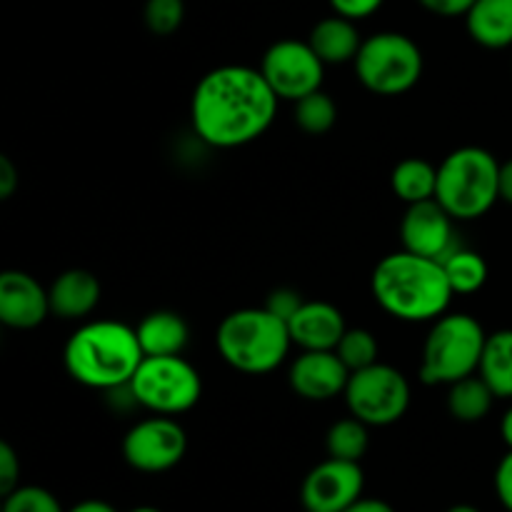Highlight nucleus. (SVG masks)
I'll return each mask as SVG.
<instances>
[{
  "instance_id": "8",
  "label": "nucleus",
  "mask_w": 512,
  "mask_h": 512,
  "mask_svg": "<svg viewBox=\"0 0 512 512\" xmlns=\"http://www.w3.org/2000/svg\"><path fill=\"white\" fill-rule=\"evenodd\" d=\"M130 398L155 415H180L195 408L203 395L198 370L180 355L143 358L128 383Z\"/></svg>"
},
{
  "instance_id": "19",
  "label": "nucleus",
  "mask_w": 512,
  "mask_h": 512,
  "mask_svg": "<svg viewBox=\"0 0 512 512\" xmlns=\"http://www.w3.org/2000/svg\"><path fill=\"white\" fill-rule=\"evenodd\" d=\"M308 43L325 65H338L355 63L363 38H360L358 28H355V20L335 13L315 23V28L310 30Z\"/></svg>"
},
{
  "instance_id": "22",
  "label": "nucleus",
  "mask_w": 512,
  "mask_h": 512,
  "mask_svg": "<svg viewBox=\"0 0 512 512\" xmlns=\"http://www.w3.org/2000/svg\"><path fill=\"white\" fill-rule=\"evenodd\" d=\"M478 373L495 398H512V330L488 335Z\"/></svg>"
},
{
  "instance_id": "25",
  "label": "nucleus",
  "mask_w": 512,
  "mask_h": 512,
  "mask_svg": "<svg viewBox=\"0 0 512 512\" xmlns=\"http://www.w3.org/2000/svg\"><path fill=\"white\" fill-rule=\"evenodd\" d=\"M370 425H365L363 420L358 418H343L328 430V455L330 458L338 460H350V463H360L363 455L368 453L370 445V435H368Z\"/></svg>"
},
{
  "instance_id": "32",
  "label": "nucleus",
  "mask_w": 512,
  "mask_h": 512,
  "mask_svg": "<svg viewBox=\"0 0 512 512\" xmlns=\"http://www.w3.org/2000/svg\"><path fill=\"white\" fill-rule=\"evenodd\" d=\"M385 0H330V8L333 13L343 15V18L350 20H363L370 18L375 10H380Z\"/></svg>"
},
{
  "instance_id": "17",
  "label": "nucleus",
  "mask_w": 512,
  "mask_h": 512,
  "mask_svg": "<svg viewBox=\"0 0 512 512\" xmlns=\"http://www.w3.org/2000/svg\"><path fill=\"white\" fill-rule=\"evenodd\" d=\"M50 313L63 320L88 318L100 303V283L90 270L73 268L60 273L48 288Z\"/></svg>"
},
{
  "instance_id": "39",
  "label": "nucleus",
  "mask_w": 512,
  "mask_h": 512,
  "mask_svg": "<svg viewBox=\"0 0 512 512\" xmlns=\"http://www.w3.org/2000/svg\"><path fill=\"white\" fill-rule=\"evenodd\" d=\"M500 435H503V443L508 445V450H512V408L500 420Z\"/></svg>"
},
{
  "instance_id": "21",
  "label": "nucleus",
  "mask_w": 512,
  "mask_h": 512,
  "mask_svg": "<svg viewBox=\"0 0 512 512\" xmlns=\"http://www.w3.org/2000/svg\"><path fill=\"white\" fill-rule=\"evenodd\" d=\"M390 188H393L395 198L408 205L433 200L435 190H438V168L420 158L400 160L390 175Z\"/></svg>"
},
{
  "instance_id": "28",
  "label": "nucleus",
  "mask_w": 512,
  "mask_h": 512,
  "mask_svg": "<svg viewBox=\"0 0 512 512\" xmlns=\"http://www.w3.org/2000/svg\"><path fill=\"white\" fill-rule=\"evenodd\" d=\"M143 20L153 35H173L185 20L183 0H148L143 8Z\"/></svg>"
},
{
  "instance_id": "16",
  "label": "nucleus",
  "mask_w": 512,
  "mask_h": 512,
  "mask_svg": "<svg viewBox=\"0 0 512 512\" xmlns=\"http://www.w3.org/2000/svg\"><path fill=\"white\" fill-rule=\"evenodd\" d=\"M288 328L293 345L300 350H335L348 325L333 303L305 300L298 313L288 320Z\"/></svg>"
},
{
  "instance_id": "14",
  "label": "nucleus",
  "mask_w": 512,
  "mask_h": 512,
  "mask_svg": "<svg viewBox=\"0 0 512 512\" xmlns=\"http://www.w3.org/2000/svg\"><path fill=\"white\" fill-rule=\"evenodd\" d=\"M350 370L335 350H303L290 365V388L313 403H325L345 393Z\"/></svg>"
},
{
  "instance_id": "15",
  "label": "nucleus",
  "mask_w": 512,
  "mask_h": 512,
  "mask_svg": "<svg viewBox=\"0 0 512 512\" xmlns=\"http://www.w3.org/2000/svg\"><path fill=\"white\" fill-rule=\"evenodd\" d=\"M50 313V295L33 275L5 270L0 275V323L13 330H33Z\"/></svg>"
},
{
  "instance_id": "4",
  "label": "nucleus",
  "mask_w": 512,
  "mask_h": 512,
  "mask_svg": "<svg viewBox=\"0 0 512 512\" xmlns=\"http://www.w3.org/2000/svg\"><path fill=\"white\" fill-rule=\"evenodd\" d=\"M215 345L230 368L265 375L283 363L293 338L288 323L268 308H243L225 315L215 333Z\"/></svg>"
},
{
  "instance_id": "31",
  "label": "nucleus",
  "mask_w": 512,
  "mask_h": 512,
  "mask_svg": "<svg viewBox=\"0 0 512 512\" xmlns=\"http://www.w3.org/2000/svg\"><path fill=\"white\" fill-rule=\"evenodd\" d=\"M303 303H305V300L300 298L298 290L278 288V290H273V293H270L265 308H268L273 315H278L280 320H285V323H288V320L293 318L295 313H298L300 305H303Z\"/></svg>"
},
{
  "instance_id": "18",
  "label": "nucleus",
  "mask_w": 512,
  "mask_h": 512,
  "mask_svg": "<svg viewBox=\"0 0 512 512\" xmlns=\"http://www.w3.org/2000/svg\"><path fill=\"white\" fill-rule=\"evenodd\" d=\"M145 358H163V355H180L188 348L190 328L183 315L173 310H155L145 315L135 328Z\"/></svg>"
},
{
  "instance_id": "29",
  "label": "nucleus",
  "mask_w": 512,
  "mask_h": 512,
  "mask_svg": "<svg viewBox=\"0 0 512 512\" xmlns=\"http://www.w3.org/2000/svg\"><path fill=\"white\" fill-rule=\"evenodd\" d=\"M3 512H68L58 503L50 490L38 485H20L13 493L5 495Z\"/></svg>"
},
{
  "instance_id": "7",
  "label": "nucleus",
  "mask_w": 512,
  "mask_h": 512,
  "mask_svg": "<svg viewBox=\"0 0 512 512\" xmlns=\"http://www.w3.org/2000/svg\"><path fill=\"white\" fill-rule=\"evenodd\" d=\"M355 75L375 95H403L423 75V50L403 33H375L363 40L355 58Z\"/></svg>"
},
{
  "instance_id": "13",
  "label": "nucleus",
  "mask_w": 512,
  "mask_h": 512,
  "mask_svg": "<svg viewBox=\"0 0 512 512\" xmlns=\"http://www.w3.org/2000/svg\"><path fill=\"white\" fill-rule=\"evenodd\" d=\"M453 220V215L435 198L408 205L403 220H400L403 250L443 260L453 248Z\"/></svg>"
},
{
  "instance_id": "11",
  "label": "nucleus",
  "mask_w": 512,
  "mask_h": 512,
  "mask_svg": "<svg viewBox=\"0 0 512 512\" xmlns=\"http://www.w3.org/2000/svg\"><path fill=\"white\" fill-rule=\"evenodd\" d=\"M188 450V435L173 415H153L125 433L123 458L138 473L173 470Z\"/></svg>"
},
{
  "instance_id": "3",
  "label": "nucleus",
  "mask_w": 512,
  "mask_h": 512,
  "mask_svg": "<svg viewBox=\"0 0 512 512\" xmlns=\"http://www.w3.org/2000/svg\"><path fill=\"white\" fill-rule=\"evenodd\" d=\"M143 348L135 328L118 320H93L70 335L63 363L70 378L85 388H128L143 363Z\"/></svg>"
},
{
  "instance_id": "5",
  "label": "nucleus",
  "mask_w": 512,
  "mask_h": 512,
  "mask_svg": "<svg viewBox=\"0 0 512 512\" xmlns=\"http://www.w3.org/2000/svg\"><path fill=\"white\" fill-rule=\"evenodd\" d=\"M435 200L455 220H478L500 200V163L490 150L465 145L438 165Z\"/></svg>"
},
{
  "instance_id": "2",
  "label": "nucleus",
  "mask_w": 512,
  "mask_h": 512,
  "mask_svg": "<svg viewBox=\"0 0 512 512\" xmlns=\"http://www.w3.org/2000/svg\"><path fill=\"white\" fill-rule=\"evenodd\" d=\"M373 298L380 308L405 323H428L445 315L453 288L443 260L415 255L410 250L385 255L370 278Z\"/></svg>"
},
{
  "instance_id": "35",
  "label": "nucleus",
  "mask_w": 512,
  "mask_h": 512,
  "mask_svg": "<svg viewBox=\"0 0 512 512\" xmlns=\"http://www.w3.org/2000/svg\"><path fill=\"white\" fill-rule=\"evenodd\" d=\"M18 168H15L13 160L8 155H0V198L8 200L10 195L18 190Z\"/></svg>"
},
{
  "instance_id": "41",
  "label": "nucleus",
  "mask_w": 512,
  "mask_h": 512,
  "mask_svg": "<svg viewBox=\"0 0 512 512\" xmlns=\"http://www.w3.org/2000/svg\"><path fill=\"white\" fill-rule=\"evenodd\" d=\"M128 512H163V510L153 508V505H138V508H133V510H128Z\"/></svg>"
},
{
  "instance_id": "23",
  "label": "nucleus",
  "mask_w": 512,
  "mask_h": 512,
  "mask_svg": "<svg viewBox=\"0 0 512 512\" xmlns=\"http://www.w3.org/2000/svg\"><path fill=\"white\" fill-rule=\"evenodd\" d=\"M493 400L495 393L490 385L480 378V373H475L450 385L448 410L460 423H478L493 410Z\"/></svg>"
},
{
  "instance_id": "24",
  "label": "nucleus",
  "mask_w": 512,
  "mask_h": 512,
  "mask_svg": "<svg viewBox=\"0 0 512 512\" xmlns=\"http://www.w3.org/2000/svg\"><path fill=\"white\" fill-rule=\"evenodd\" d=\"M445 275L455 295H473L488 280V263L475 250H450L443 258Z\"/></svg>"
},
{
  "instance_id": "34",
  "label": "nucleus",
  "mask_w": 512,
  "mask_h": 512,
  "mask_svg": "<svg viewBox=\"0 0 512 512\" xmlns=\"http://www.w3.org/2000/svg\"><path fill=\"white\" fill-rule=\"evenodd\" d=\"M418 3L435 15L458 18V15H468V10L473 8L475 0H418Z\"/></svg>"
},
{
  "instance_id": "10",
  "label": "nucleus",
  "mask_w": 512,
  "mask_h": 512,
  "mask_svg": "<svg viewBox=\"0 0 512 512\" xmlns=\"http://www.w3.org/2000/svg\"><path fill=\"white\" fill-rule=\"evenodd\" d=\"M260 73L268 80L280 100L305 98L323 88L325 63L318 58L310 43L303 40H278L270 45L260 63Z\"/></svg>"
},
{
  "instance_id": "26",
  "label": "nucleus",
  "mask_w": 512,
  "mask_h": 512,
  "mask_svg": "<svg viewBox=\"0 0 512 512\" xmlns=\"http://www.w3.org/2000/svg\"><path fill=\"white\" fill-rule=\"evenodd\" d=\"M295 123L308 135H325L338 120V105L323 88L295 100Z\"/></svg>"
},
{
  "instance_id": "30",
  "label": "nucleus",
  "mask_w": 512,
  "mask_h": 512,
  "mask_svg": "<svg viewBox=\"0 0 512 512\" xmlns=\"http://www.w3.org/2000/svg\"><path fill=\"white\" fill-rule=\"evenodd\" d=\"M20 460L10 443H0V495H10L20 488Z\"/></svg>"
},
{
  "instance_id": "27",
  "label": "nucleus",
  "mask_w": 512,
  "mask_h": 512,
  "mask_svg": "<svg viewBox=\"0 0 512 512\" xmlns=\"http://www.w3.org/2000/svg\"><path fill=\"white\" fill-rule=\"evenodd\" d=\"M335 353H338V358L343 360L350 373H358V370L378 363V340L370 330L348 328L340 338Z\"/></svg>"
},
{
  "instance_id": "20",
  "label": "nucleus",
  "mask_w": 512,
  "mask_h": 512,
  "mask_svg": "<svg viewBox=\"0 0 512 512\" xmlns=\"http://www.w3.org/2000/svg\"><path fill=\"white\" fill-rule=\"evenodd\" d=\"M470 38L490 50L512 45V0H475L465 15Z\"/></svg>"
},
{
  "instance_id": "9",
  "label": "nucleus",
  "mask_w": 512,
  "mask_h": 512,
  "mask_svg": "<svg viewBox=\"0 0 512 512\" xmlns=\"http://www.w3.org/2000/svg\"><path fill=\"white\" fill-rule=\"evenodd\" d=\"M345 403L353 418L363 420L370 428L393 425L408 413L410 385L398 368L375 363L370 368L350 373L345 388Z\"/></svg>"
},
{
  "instance_id": "37",
  "label": "nucleus",
  "mask_w": 512,
  "mask_h": 512,
  "mask_svg": "<svg viewBox=\"0 0 512 512\" xmlns=\"http://www.w3.org/2000/svg\"><path fill=\"white\" fill-rule=\"evenodd\" d=\"M500 200L512 205V158L500 165Z\"/></svg>"
},
{
  "instance_id": "36",
  "label": "nucleus",
  "mask_w": 512,
  "mask_h": 512,
  "mask_svg": "<svg viewBox=\"0 0 512 512\" xmlns=\"http://www.w3.org/2000/svg\"><path fill=\"white\" fill-rule=\"evenodd\" d=\"M343 512H395L393 508H390L385 500H375V498H360L355 500L350 508H345Z\"/></svg>"
},
{
  "instance_id": "12",
  "label": "nucleus",
  "mask_w": 512,
  "mask_h": 512,
  "mask_svg": "<svg viewBox=\"0 0 512 512\" xmlns=\"http://www.w3.org/2000/svg\"><path fill=\"white\" fill-rule=\"evenodd\" d=\"M365 475L360 463L328 458L303 480L300 500L308 512H343L363 498Z\"/></svg>"
},
{
  "instance_id": "38",
  "label": "nucleus",
  "mask_w": 512,
  "mask_h": 512,
  "mask_svg": "<svg viewBox=\"0 0 512 512\" xmlns=\"http://www.w3.org/2000/svg\"><path fill=\"white\" fill-rule=\"evenodd\" d=\"M68 512H118L110 503L105 500H83V503L73 505Z\"/></svg>"
},
{
  "instance_id": "33",
  "label": "nucleus",
  "mask_w": 512,
  "mask_h": 512,
  "mask_svg": "<svg viewBox=\"0 0 512 512\" xmlns=\"http://www.w3.org/2000/svg\"><path fill=\"white\" fill-rule=\"evenodd\" d=\"M495 493H498L503 508L512 512V450H508V455L500 460L498 470H495Z\"/></svg>"
},
{
  "instance_id": "1",
  "label": "nucleus",
  "mask_w": 512,
  "mask_h": 512,
  "mask_svg": "<svg viewBox=\"0 0 512 512\" xmlns=\"http://www.w3.org/2000/svg\"><path fill=\"white\" fill-rule=\"evenodd\" d=\"M278 100L260 68L220 65L195 85L190 123L203 143L223 150L240 148L270 128Z\"/></svg>"
},
{
  "instance_id": "40",
  "label": "nucleus",
  "mask_w": 512,
  "mask_h": 512,
  "mask_svg": "<svg viewBox=\"0 0 512 512\" xmlns=\"http://www.w3.org/2000/svg\"><path fill=\"white\" fill-rule=\"evenodd\" d=\"M445 512H480L475 505H468V503H460V505H453V508H448Z\"/></svg>"
},
{
  "instance_id": "6",
  "label": "nucleus",
  "mask_w": 512,
  "mask_h": 512,
  "mask_svg": "<svg viewBox=\"0 0 512 512\" xmlns=\"http://www.w3.org/2000/svg\"><path fill=\"white\" fill-rule=\"evenodd\" d=\"M488 333L465 313L440 315L423 345L420 378L425 385H453L480 370Z\"/></svg>"
}]
</instances>
